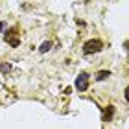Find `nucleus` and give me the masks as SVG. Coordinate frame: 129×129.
<instances>
[{"instance_id":"f257e3e1","label":"nucleus","mask_w":129,"mask_h":129,"mask_svg":"<svg viewBox=\"0 0 129 129\" xmlns=\"http://www.w3.org/2000/svg\"><path fill=\"white\" fill-rule=\"evenodd\" d=\"M102 50H103V43L100 39H90V41H87V43L83 44V52L87 55L98 54V52H102Z\"/></svg>"},{"instance_id":"f03ea898","label":"nucleus","mask_w":129,"mask_h":129,"mask_svg":"<svg viewBox=\"0 0 129 129\" xmlns=\"http://www.w3.org/2000/svg\"><path fill=\"white\" fill-rule=\"evenodd\" d=\"M76 89H78L79 92H83V90H87L89 89V74L87 72H81L78 78H76Z\"/></svg>"},{"instance_id":"7ed1b4c3","label":"nucleus","mask_w":129,"mask_h":129,"mask_svg":"<svg viewBox=\"0 0 129 129\" xmlns=\"http://www.w3.org/2000/svg\"><path fill=\"white\" fill-rule=\"evenodd\" d=\"M15 33H17V30H9V31H6V41L13 46V48H17V46L20 44V39H17L15 37Z\"/></svg>"},{"instance_id":"20e7f679","label":"nucleus","mask_w":129,"mask_h":129,"mask_svg":"<svg viewBox=\"0 0 129 129\" xmlns=\"http://www.w3.org/2000/svg\"><path fill=\"white\" fill-rule=\"evenodd\" d=\"M113 114H114V107H113V105H109V107L103 111V116H102V120H103V122H109L111 118H113Z\"/></svg>"},{"instance_id":"39448f33","label":"nucleus","mask_w":129,"mask_h":129,"mask_svg":"<svg viewBox=\"0 0 129 129\" xmlns=\"http://www.w3.org/2000/svg\"><path fill=\"white\" fill-rule=\"evenodd\" d=\"M111 78V70H100L96 74V81H105Z\"/></svg>"},{"instance_id":"423d86ee","label":"nucleus","mask_w":129,"mask_h":129,"mask_svg":"<svg viewBox=\"0 0 129 129\" xmlns=\"http://www.w3.org/2000/svg\"><path fill=\"white\" fill-rule=\"evenodd\" d=\"M50 48H52V43L50 41H44V43L39 46V52L41 54H46V52H50Z\"/></svg>"},{"instance_id":"0eeeda50","label":"nucleus","mask_w":129,"mask_h":129,"mask_svg":"<svg viewBox=\"0 0 129 129\" xmlns=\"http://www.w3.org/2000/svg\"><path fill=\"white\" fill-rule=\"evenodd\" d=\"M9 70H11V64L9 63H2V64H0V72H9Z\"/></svg>"},{"instance_id":"6e6552de","label":"nucleus","mask_w":129,"mask_h":129,"mask_svg":"<svg viewBox=\"0 0 129 129\" xmlns=\"http://www.w3.org/2000/svg\"><path fill=\"white\" fill-rule=\"evenodd\" d=\"M124 96H125V102L129 103V87H127V89L124 90Z\"/></svg>"},{"instance_id":"1a4fd4ad","label":"nucleus","mask_w":129,"mask_h":129,"mask_svg":"<svg viewBox=\"0 0 129 129\" xmlns=\"http://www.w3.org/2000/svg\"><path fill=\"white\" fill-rule=\"evenodd\" d=\"M124 46H125V50L129 52V41H127V43H124Z\"/></svg>"},{"instance_id":"9d476101","label":"nucleus","mask_w":129,"mask_h":129,"mask_svg":"<svg viewBox=\"0 0 129 129\" xmlns=\"http://www.w3.org/2000/svg\"><path fill=\"white\" fill-rule=\"evenodd\" d=\"M4 30V22H0V31H2Z\"/></svg>"}]
</instances>
